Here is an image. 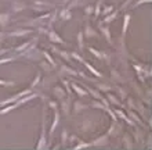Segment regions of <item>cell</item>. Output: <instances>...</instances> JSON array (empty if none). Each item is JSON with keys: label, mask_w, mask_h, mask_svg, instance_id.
Segmentation results:
<instances>
[{"label": "cell", "mask_w": 152, "mask_h": 150, "mask_svg": "<svg viewBox=\"0 0 152 150\" xmlns=\"http://www.w3.org/2000/svg\"><path fill=\"white\" fill-rule=\"evenodd\" d=\"M86 67H87V68H88V69H90V71H91V72H93V74H96V75H98V77H100V75H101V74H100V72H98V71H97V69H96V68H93L91 65H90V64H87V63H86Z\"/></svg>", "instance_id": "1"}, {"label": "cell", "mask_w": 152, "mask_h": 150, "mask_svg": "<svg viewBox=\"0 0 152 150\" xmlns=\"http://www.w3.org/2000/svg\"><path fill=\"white\" fill-rule=\"evenodd\" d=\"M0 85H3V86H10V85H14L12 82H6V81H1L0 79Z\"/></svg>", "instance_id": "2"}, {"label": "cell", "mask_w": 152, "mask_h": 150, "mask_svg": "<svg viewBox=\"0 0 152 150\" xmlns=\"http://www.w3.org/2000/svg\"><path fill=\"white\" fill-rule=\"evenodd\" d=\"M73 88H75V89L79 92V95H86V92H84V90H82L80 88H77V86H73Z\"/></svg>", "instance_id": "3"}]
</instances>
